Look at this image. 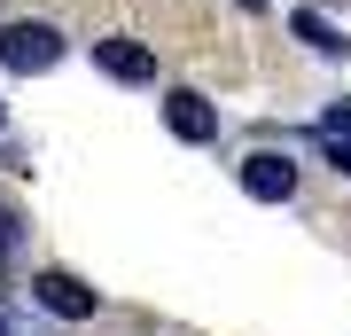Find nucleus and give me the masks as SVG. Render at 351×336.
<instances>
[{"label":"nucleus","mask_w":351,"mask_h":336,"mask_svg":"<svg viewBox=\"0 0 351 336\" xmlns=\"http://www.w3.org/2000/svg\"><path fill=\"white\" fill-rule=\"evenodd\" d=\"M94 63H101V78H117V87H149L156 78V55L141 47V39H94Z\"/></svg>","instance_id":"nucleus-2"},{"label":"nucleus","mask_w":351,"mask_h":336,"mask_svg":"<svg viewBox=\"0 0 351 336\" xmlns=\"http://www.w3.org/2000/svg\"><path fill=\"white\" fill-rule=\"evenodd\" d=\"M242 196H258V203H289V196H297V164H289L281 149H258L250 164H242Z\"/></svg>","instance_id":"nucleus-3"},{"label":"nucleus","mask_w":351,"mask_h":336,"mask_svg":"<svg viewBox=\"0 0 351 336\" xmlns=\"http://www.w3.org/2000/svg\"><path fill=\"white\" fill-rule=\"evenodd\" d=\"M297 39H304V47H320V55H343V32H336V24H320L313 8L297 16Z\"/></svg>","instance_id":"nucleus-6"},{"label":"nucleus","mask_w":351,"mask_h":336,"mask_svg":"<svg viewBox=\"0 0 351 336\" xmlns=\"http://www.w3.org/2000/svg\"><path fill=\"white\" fill-rule=\"evenodd\" d=\"M164 125H172L180 141H195V149H203V141H219V110H211V102H203L195 87L164 94Z\"/></svg>","instance_id":"nucleus-4"},{"label":"nucleus","mask_w":351,"mask_h":336,"mask_svg":"<svg viewBox=\"0 0 351 336\" xmlns=\"http://www.w3.org/2000/svg\"><path fill=\"white\" fill-rule=\"evenodd\" d=\"M16 243H24V219H16V212H8V203H0V258H8V250H16Z\"/></svg>","instance_id":"nucleus-7"},{"label":"nucleus","mask_w":351,"mask_h":336,"mask_svg":"<svg viewBox=\"0 0 351 336\" xmlns=\"http://www.w3.org/2000/svg\"><path fill=\"white\" fill-rule=\"evenodd\" d=\"M39 305L63 313V321H94V305H101V298H94L78 274H39Z\"/></svg>","instance_id":"nucleus-5"},{"label":"nucleus","mask_w":351,"mask_h":336,"mask_svg":"<svg viewBox=\"0 0 351 336\" xmlns=\"http://www.w3.org/2000/svg\"><path fill=\"white\" fill-rule=\"evenodd\" d=\"M55 63H63V32H55L47 16H8V24H0V71L39 78V71H55Z\"/></svg>","instance_id":"nucleus-1"},{"label":"nucleus","mask_w":351,"mask_h":336,"mask_svg":"<svg viewBox=\"0 0 351 336\" xmlns=\"http://www.w3.org/2000/svg\"><path fill=\"white\" fill-rule=\"evenodd\" d=\"M328 164H336V172H351V141H328Z\"/></svg>","instance_id":"nucleus-9"},{"label":"nucleus","mask_w":351,"mask_h":336,"mask_svg":"<svg viewBox=\"0 0 351 336\" xmlns=\"http://www.w3.org/2000/svg\"><path fill=\"white\" fill-rule=\"evenodd\" d=\"M0 336H8V328H0Z\"/></svg>","instance_id":"nucleus-11"},{"label":"nucleus","mask_w":351,"mask_h":336,"mask_svg":"<svg viewBox=\"0 0 351 336\" xmlns=\"http://www.w3.org/2000/svg\"><path fill=\"white\" fill-rule=\"evenodd\" d=\"M0 125H8V102H0Z\"/></svg>","instance_id":"nucleus-10"},{"label":"nucleus","mask_w":351,"mask_h":336,"mask_svg":"<svg viewBox=\"0 0 351 336\" xmlns=\"http://www.w3.org/2000/svg\"><path fill=\"white\" fill-rule=\"evenodd\" d=\"M328 141H351V102H336V110H328Z\"/></svg>","instance_id":"nucleus-8"}]
</instances>
